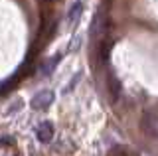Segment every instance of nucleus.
Returning <instances> with one entry per match:
<instances>
[{"mask_svg": "<svg viewBox=\"0 0 158 156\" xmlns=\"http://www.w3.org/2000/svg\"><path fill=\"white\" fill-rule=\"evenodd\" d=\"M53 99H56L53 91H52V89H44V91H40V93L34 95L32 107H34L36 111H44V109H48V107L53 103Z\"/></svg>", "mask_w": 158, "mask_h": 156, "instance_id": "f257e3e1", "label": "nucleus"}, {"mask_svg": "<svg viewBox=\"0 0 158 156\" xmlns=\"http://www.w3.org/2000/svg\"><path fill=\"white\" fill-rule=\"evenodd\" d=\"M53 133H56V129H53V125L49 123V121L40 123L38 129H36V134H38V140H40V142H52Z\"/></svg>", "mask_w": 158, "mask_h": 156, "instance_id": "f03ea898", "label": "nucleus"}, {"mask_svg": "<svg viewBox=\"0 0 158 156\" xmlns=\"http://www.w3.org/2000/svg\"><path fill=\"white\" fill-rule=\"evenodd\" d=\"M107 156H140V154H138L135 148L127 146V144H115V146H113V148L107 152Z\"/></svg>", "mask_w": 158, "mask_h": 156, "instance_id": "7ed1b4c3", "label": "nucleus"}, {"mask_svg": "<svg viewBox=\"0 0 158 156\" xmlns=\"http://www.w3.org/2000/svg\"><path fill=\"white\" fill-rule=\"evenodd\" d=\"M81 12H83V4L77 0V2L67 10V22H69V24H75V22L79 20V16H81Z\"/></svg>", "mask_w": 158, "mask_h": 156, "instance_id": "20e7f679", "label": "nucleus"}, {"mask_svg": "<svg viewBox=\"0 0 158 156\" xmlns=\"http://www.w3.org/2000/svg\"><path fill=\"white\" fill-rule=\"evenodd\" d=\"M99 46H101V60L107 61L109 60V53H111V47H113V40L109 36H103L101 42H99Z\"/></svg>", "mask_w": 158, "mask_h": 156, "instance_id": "39448f33", "label": "nucleus"}, {"mask_svg": "<svg viewBox=\"0 0 158 156\" xmlns=\"http://www.w3.org/2000/svg\"><path fill=\"white\" fill-rule=\"evenodd\" d=\"M109 89H111L113 99H117L118 93H121V83L117 81V77H115V75H109Z\"/></svg>", "mask_w": 158, "mask_h": 156, "instance_id": "423d86ee", "label": "nucleus"}, {"mask_svg": "<svg viewBox=\"0 0 158 156\" xmlns=\"http://www.w3.org/2000/svg\"><path fill=\"white\" fill-rule=\"evenodd\" d=\"M59 60H61V55H56L53 60H49V61L46 63V65L42 67V75H49V73L53 71V67H56L57 63H59Z\"/></svg>", "mask_w": 158, "mask_h": 156, "instance_id": "0eeeda50", "label": "nucleus"}, {"mask_svg": "<svg viewBox=\"0 0 158 156\" xmlns=\"http://www.w3.org/2000/svg\"><path fill=\"white\" fill-rule=\"evenodd\" d=\"M0 144H14L12 138H0Z\"/></svg>", "mask_w": 158, "mask_h": 156, "instance_id": "6e6552de", "label": "nucleus"}]
</instances>
